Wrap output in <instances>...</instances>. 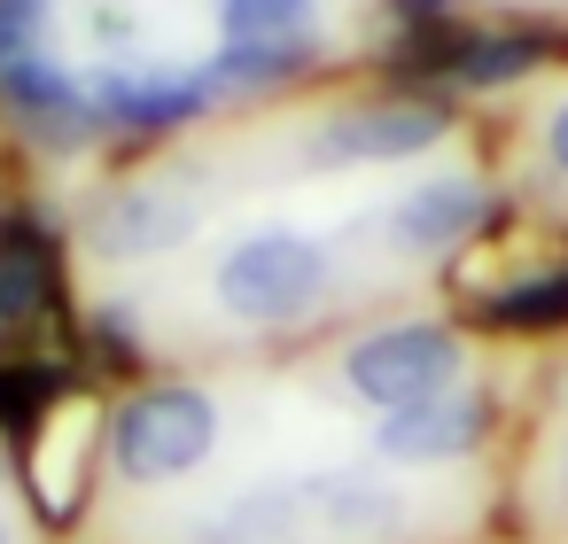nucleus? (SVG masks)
<instances>
[{
    "instance_id": "1",
    "label": "nucleus",
    "mask_w": 568,
    "mask_h": 544,
    "mask_svg": "<svg viewBox=\"0 0 568 544\" xmlns=\"http://www.w3.org/2000/svg\"><path fill=\"white\" fill-rule=\"evenodd\" d=\"M211 288H219L226 319H242V327H288V319H312L327 304L335 257L304 226H257V234H242L219 257V280Z\"/></svg>"
},
{
    "instance_id": "17",
    "label": "nucleus",
    "mask_w": 568,
    "mask_h": 544,
    "mask_svg": "<svg viewBox=\"0 0 568 544\" xmlns=\"http://www.w3.org/2000/svg\"><path fill=\"white\" fill-rule=\"evenodd\" d=\"M48 17H55V0H0V71L24 63V55H40Z\"/></svg>"
},
{
    "instance_id": "12",
    "label": "nucleus",
    "mask_w": 568,
    "mask_h": 544,
    "mask_svg": "<svg viewBox=\"0 0 568 544\" xmlns=\"http://www.w3.org/2000/svg\"><path fill=\"white\" fill-rule=\"evenodd\" d=\"M475 319H483L490 335H560V327H568V265L521 273V280L490 288V296L475 304Z\"/></svg>"
},
{
    "instance_id": "14",
    "label": "nucleus",
    "mask_w": 568,
    "mask_h": 544,
    "mask_svg": "<svg viewBox=\"0 0 568 544\" xmlns=\"http://www.w3.org/2000/svg\"><path fill=\"white\" fill-rule=\"evenodd\" d=\"M312 513L335 528V536H389L405 521V505L374 482H312Z\"/></svg>"
},
{
    "instance_id": "19",
    "label": "nucleus",
    "mask_w": 568,
    "mask_h": 544,
    "mask_svg": "<svg viewBox=\"0 0 568 544\" xmlns=\"http://www.w3.org/2000/svg\"><path fill=\"white\" fill-rule=\"evenodd\" d=\"M382 9H389L397 32H436V24H452V0H382Z\"/></svg>"
},
{
    "instance_id": "13",
    "label": "nucleus",
    "mask_w": 568,
    "mask_h": 544,
    "mask_svg": "<svg viewBox=\"0 0 568 544\" xmlns=\"http://www.w3.org/2000/svg\"><path fill=\"white\" fill-rule=\"evenodd\" d=\"M55 389H63V366H48V358H0V435L24 443L48 420Z\"/></svg>"
},
{
    "instance_id": "4",
    "label": "nucleus",
    "mask_w": 568,
    "mask_h": 544,
    "mask_svg": "<svg viewBox=\"0 0 568 544\" xmlns=\"http://www.w3.org/2000/svg\"><path fill=\"white\" fill-rule=\"evenodd\" d=\"M110 466L125 482H172L187 466L211 459L219 443V404L187 381H156V389H133L118 412H110Z\"/></svg>"
},
{
    "instance_id": "5",
    "label": "nucleus",
    "mask_w": 568,
    "mask_h": 544,
    "mask_svg": "<svg viewBox=\"0 0 568 544\" xmlns=\"http://www.w3.org/2000/svg\"><path fill=\"white\" fill-rule=\"evenodd\" d=\"M490 218H498L490 179H475V172H428V179H413L382 211V234H389L397 257H459Z\"/></svg>"
},
{
    "instance_id": "11",
    "label": "nucleus",
    "mask_w": 568,
    "mask_h": 544,
    "mask_svg": "<svg viewBox=\"0 0 568 544\" xmlns=\"http://www.w3.org/2000/svg\"><path fill=\"white\" fill-rule=\"evenodd\" d=\"M312 63H320V40H226L203 71L219 94H273V86H296Z\"/></svg>"
},
{
    "instance_id": "20",
    "label": "nucleus",
    "mask_w": 568,
    "mask_h": 544,
    "mask_svg": "<svg viewBox=\"0 0 568 544\" xmlns=\"http://www.w3.org/2000/svg\"><path fill=\"white\" fill-rule=\"evenodd\" d=\"M560 490H568V412H560Z\"/></svg>"
},
{
    "instance_id": "18",
    "label": "nucleus",
    "mask_w": 568,
    "mask_h": 544,
    "mask_svg": "<svg viewBox=\"0 0 568 544\" xmlns=\"http://www.w3.org/2000/svg\"><path fill=\"white\" fill-rule=\"evenodd\" d=\"M537 156H545V172H552V179H568V94L537 117Z\"/></svg>"
},
{
    "instance_id": "7",
    "label": "nucleus",
    "mask_w": 568,
    "mask_h": 544,
    "mask_svg": "<svg viewBox=\"0 0 568 544\" xmlns=\"http://www.w3.org/2000/svg\"><path fill=\"white\" fill-rule=\"evenodd\" d=\"M0 110H9L17 133H24L32 148H48V156H79V148L102 133L94 94H87L63 63H48V55H24V63L0 71Z\"/></svg>"
},
{
    "instance_id": "8",
    "label": "nucleus",
    "mask_w": 568,
    "mask_h": 544,
    "mask_svg": "<svg viewBox=\"0 0 568 544\" xmlns=\"http://www.w3.org/2000/svg\"><path fill=\"white\" fill-rule=\"evenodd\" d=\"M219 86L211 71H164V63H110L94 79V110L118 133H180L195 117H211Z\"/></svg>"
},
{
    "instance_id": "3",
    "label": "nucleus",
    "mask_w": 568,
    "mask_h": 544,
    "mask_svg": "<svg viewBox=\"0 0 568 544\" xmlns=\"http://www.w3.org/2000/svg\"><path fill=\"white\" fill-rule=\"evenodd\" d=\"M452 125H459V117H452L444 94H405V86H389V94H374V102H343V110H327V117L304 133V164H320V172L413 164V156L444 148Z\"/></svg>"
},
{
    "instance_id": "16",
    "label": "nucleus",
    "mask_w": 568,
    "mask_h": 544,
    "mask_svg": "<svg viewBox=\"0 0 568 544\" xmlns=\"http://www.w3.org/2000/svg\"><path fill=\"white\" fill-rule=\"evenodd\" d=\"M296 521H304V497H296V490H250L242 505L219 513L211 536H219V544H288Z\"/></svg>"
},
{
    "instance_id": "2",
    "label": "nucleus",
    "mask_w": 568,
    "mask_h": 544,
    "mask_svg": "<svg viewBox=\"0 0 568 544\" xmlns=\"http://www.w3.org/2000/svg\"><path fill=\"white\" fill-rule=\"evenodd\" d=\"M467 381V335L452 319H389L343 350V389L374 412L428 404Z\"/></svg>"
},
{
    "instance_id": "9",
    "label": "nucleus",
    "mask_w": 568,
    "mask_h": 544,
    "mask_svg": "<svg viewBox=\"0 0 568 544\" xmlns=\"http://www.w3.org/2000/svg\"><path fill=\"white\" fill-rule=\"evenodd\" d=\"M55 304H63L55 234L32 211H9V218H0V335L24 327V319H48Z\"/></svg>"
},
{
    "instance_id": "6",
    "label": "nucleus",
    "mask_w": 568,
    "mask_h": 544,
    "mask_svg": "<svg viewBox=\"0 0 568 544\" xmlns=\"http://www.w3.org/2000/svg\"><path fill=\"white\" fill-rule=\"evenodd\" d=\"M490 428H498V404H490L475 381H459V389H444V397H428V404L382 412L374 451L397 459V466H452V459H475V451L490 443Z\"/></svg>"
},
{
    "instance_id": "10",
    "label": "nucleus",
    "mask_w": 568,
    "mask_h": 544,
    "mask_svg": "<svg viewBox=\"0 0 568 544\" xmlns=\"http://www.w3.org/2000/svg\"><path fill=\"white\" fill-rule=\"evenodd\" d=\"M187 226H195V195H172V179H141V187L102 203L94 249L102 257H156V249L187 242Z\"/></svg>"
},
{
    "instance_id": "15",
    "label": "nucleus",
    "mask_w": 568,
    "mask_h": 544,
    "mask_svg": "<svg viewBox=\"0 0 568 544\" xmlns=\"http://www.w3.org/2000/svg\"><path fill=\"white\" fill-rule=\"evenodd\" d=\"M226 40H320V0H219Z\"/></svg>"
},
{
    "instance_id": "21",
    "label": "nucleus",
    "mask_w": 568,
    "mask_h": 544,
    "mask_svg": "<svg viewBox=\"0 0 568 544\" xmlns=\"http://www.w3.org/2000/svg\"><path fill=\"white\" fill-rule=\"evenodd\" d=\"M0 544H9V528H0Z\"/></svg>"
}]
</instances>
